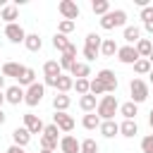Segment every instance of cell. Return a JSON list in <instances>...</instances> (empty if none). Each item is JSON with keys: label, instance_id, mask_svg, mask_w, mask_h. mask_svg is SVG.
Listing matches in <instances>:
<instances>
[{"label": "cell", "instance_id": "obj_42", "mask_svg": "<svg viewBox=\"0 0 153 153\" xmlns=\"http://www.w3.org/2000/svg\"><path fill=\"white\" fill-rule=\"evenodd\" d=\"M139 17L143 19V24H146V22H153V5H148V7H143Z\"/></svg>", "mask_w": 153, "mask_h": 153}, {"label": "cell", "instance_id": "obj_39", "mask_svg": "<svg viewBox=\"0 0 153 153\" xmlns=\"http://www.w3.org/2000/svg\"><path fill=\"white\" fill-rule=\"evenodd\" d=\"M60 146V141H53V139H48V136H41V148L43 151H55Z\"/></svg>", "mask_w": 153, "mask_h": 153}, {"label": "cell", "instance_id": "obj_24", "mask_svg": "<svg viewBox=\"0 0 153 153\" xmlns=\"http://www.w3.org/2000/svg\"><path fill=\"white\" fill-rule=\"evenodd\" d=\"M24 45H26V50H29V53H38V50L43 48V41H41V36H38V33H26Z\"/></svg>", "mask_w": 153, "mask_h": 153}, {"label": "cell", "instance_id": "obj_8", "mask_svg": "<svg viewBox=\"0 0 153 153\" xmlns=\"http://www.w3.org/2000/svg\"><path fill=\"white\" fill-rule=\"evenodd\" d=\"M53 124H55L60 131H65V134H69V131L74 129V120H72V115H67V112H55V115H53Z\"/></svg>", "mask_w": 153, "mask_h": 153}, {"label": "cell", "instance_id": "obj_36", "mask_svg": "<svg viewBox=\"0 0 153 153\" xmlns=\"http://www.w3.org/2000/svg\"><path fill=\"white\" fill-rule=\"evenodd\" d=\"M74 88H76L79 96H86L91 91V81L88 79H74Z\"/></svg>", "mask_w": 153, "mask_h": 153}, {"label": "cell", "instance_id": "obj_15", "mask_svg": "<svg viewBox=\"0 0 153 153\" xmlns=\"http://www.w3.org/2000/svg\"><path fill=\"white\" fill-rule=\"evenodd\" d=\"M74 57H76V45L72 43V45H69V48L62 53V57L57 60V62H60V67H62V72H65V69H72V65L76 62Z\"/></svg>", "mask_w": 153, "mask_h": 153}, {"label": "cell", "instance_id": "obj_48", "mask_svg": "<svg viewBox=\"0 0 153 153\" xmlns=\"http://www.w3.org/2000/svg\"><path fill=\"white\" fill-rule=\"evenodd\" d=\"M2 88H5V76L0 74V93H2Z\"/></svg>", "mask_w": 153, "mask_h": 153}, {"label": "cell", "instance_id": "obj_21", "mask_svg": "<svg viewBox=\"0 0 153 153\" xmlns=\"http://www.w3.org/2000/svg\"><path fill=\"white\" fill-rule=\"evenodd\" d=\"M100 134L105 139H112L115 134H120V124L115 120H105V122H100Z\"/></svg>", "mask_w": 153, "mask_h": 153}, {"label": "cell", "instance_id": "obj_51", "mask_svg": "<svg viewBox=\"0 0 153 153\" xmlns=\"http://www.w3.org/2000/svg\"><path fill=\"white\" fill-rule=\"evenodd\" d=\"M148 60H151V65H153V53H151V55H148Z\"/></svg>", "mask_w": 153, "mask_h": 153}, {"label": "cell", "instance_id": "obj_49", "mask_svg": "<svg viewBox=\"0 0 153 153\" xmlns=\"http://www.w3.org/2000/svg\"><path fill=\"white\" fill-rule=\"evenodd\" d=\"M2 103H5V93H0V110H2Z\"/></svg>", "mask_w": 153, "mask_h": 153}, {"label": "cell", "instance_id": "obj_29", "mask_svg": "<svg viewBox=\"0 0 153 153\" xmlns=\"http://www.w3.org/2000/svg\"><path fill=\"white\" fill-rule=\"evenodd\" d=\"M19 17V10H17V5H5L2 7V14H0V19L2 22H7V24H14V19Z\"/></svg>", "mask_w": 153, "mask_h": 153}, {"label": "cell", "instance_id": "obj_37", "mask_svg": "<svg viewBox=\"0 0 153 153\" xmlns=\"http://www.w3.org/2000/svg\"><path fill=\"white\" fill-rule=\"evenodd\" d=\"M81 153H100L96 139H84V141H81Z\"/></svg>", "mask_w": 153, "mask_h": 153}, {"label": "cell", "instance_id": "obj_32", "mask_svg": "<svg viewBox=\"0 0 153 153\" xmlns=\"http://www.w3.org/2000/svg\"><path fill=\"white\" fill-rule=\"evenodd\" d=\"M69 45H72V43H69V38H67V36H62V33H55V36H53V48H55V50L65 53Z\"/></svg>", "mask_w": 153, "mask_h": 153}, {"label": "cell", "instance_id": "obj_10", "mask_svg": "<svg viewBox=\"0 0 153 153\" xmlns=\"http://www.w3.org/2000/svg\"><path fill=\"white\" fill-rule=\"evenodd\" d=\"M117 60H120L122 65H134V62L139 60V53H136L134 45H120V50H117Z\"/></svg>", "mask_w": 153, "mask_h": 153}, {"label": "cell", "instance_id": "obj_26", "mask_svg": "<svg viewBox=\"0 0 153 153\" xmlns=\"http://www.w3.org/2000/svg\"><path fill=\"white\" fill-rule=\"evenodd\" d=\"M100 117L96 115V112H86L84 115V120H81V124H84V129H88V131H93V129H100Z\"/></svg>", "mask_w": 153, "mask_h": 153}, {"label": "cell", "instance_id": "obj_31", "mask_svg": "<svg viewBox=\"0 0 153 153\" xmlns=\"http://www.w3.org/2000/svg\"><path fill=\"white\" fill-rule=\"evenodd\" d=\"M91 10H93V14L105 17V14L110 12V2H108V0H93V2H91Z\"/></svg>", "mask_w": 153, "mask_h": 153}, {"label": "cell", "instance_id": "obj_6", "mask_svg": "<svg viewBox=\"0 0 153 153\" xmlns=\"http://www.w3.org/2000/svg\"><path fill=\"white\" fill-rule=\"evenodd\" d=\"M5 36H7L10 43H24V41H26V31H24V26L17 24V22L5 26Z\"/></svg>", "mask_w": 153, "mask_h": 153}, {"label": "cell", "instance_id": "obj_52", "mask_svg": "<svg viewBox=\"0 0 153 153\" xmlns=\"http://www.w3.org/2000/svg\"><path fill=\"white\" fill-rule=\"evenodd\" d=\"M41 153H53V151H43V148H41Z\"/></svg>", "mask_w": 153, "mask_h": 153}, {"label": "cell", "instance_id": "obj_38", "mask_svg": "<svg viewBox=\"0 0 153 153\" xmlns=\"http://www.w3.org/2000/svg\"><path fill=\"white\" fill-rule=\"evenodd\" d=\"M88 93H93V96H100V93H105V86H103V81L96 76V79H91V91Z\"/></svg>", "mask_w": 153, "mask_h": 153}, {"label": "cell", "instance_id": "obj_3", "mask_svg": "<svg viewBox=\"0 0 153 153\" xmlns=\"http://www.w3.org/2000/svg\"><path fill=\"white\" fill-rule=\"evenodd\" d=\"M129 93H131V103H143L146 98H148V84L143 81V79H131V84H129Z\"/></svg>", "mask_w": 153, "mask_h": 153}, {"label": "cell", "instance_id": "obj_35", "mask_svg": "<svg viewBox=\"0 0 153 153\" xmlns=\"http://www.w3.org/2000/svg\"><path fill=\"white\" fill-rule=\"evenodd\" d=\"M74 29H76V22H69V19H62V22L57 24V33H62V36L72 33Z\"/></svg>", "mask_w": 153, "mask_h": 153}, {"label": "cell", "instance_id": "obj_34", "mask_svg": "<svg viewBox=\"0 0 153 153\" xmlns=\"http://www.w3.org/2000/svg\"><path fill=\"white\" fill-rule=\"evenodd\" d=\"M17 81H19V86H26V88H29L31 84H36V72H33L31 67H26V69H24V74H22Z\"/></svg>", "mask_w": 153, "mask_h": 153}, {"label": "cell", "instance_id": "obj_16", "mask_svg": "<svg viewBox=\"0 0 153 153\" xmlns=\"http://www.w3.org/2000/svg\"><path fill=\"white\" fill-rule=\"evenodd\" d=\"M24 65H19V62H5L2 65V76H12V79H19L22 74H24Z\"/></svg>", "mask_w": 153, "mask_h": 153}, {"label": "cell", "instance_id": "obj_5", "mask_svg": "<svg viewBox=\"0 0 153 153\" xmlns=\"http://www.w3.org/2000/svg\"><path fill=\"white\" fill-rule=\"evenodd\" d=\"M57 10H60V14H62L65 19H69V22L79 19V14H81V10H79V5H76L74 0H62V2L57 5Z\"/></svg>", "mask_w": 153, "mask_h": 153}, {"label": "cell", "instance_id": "obj_28", "mask_svg": "<svg viewBox=\"0 0 153 153\" xmlns=\"http://www.w3.org/2000/svg\"><path fill=\"white\" fill-rule=\"evenodd\" d=\"M74 88V79L69 76V74H62L60 79H57V84H55V91L57 93H67V91H72Z\"/></svg>", "mask_w": 153, "mask_h": 153}, {"label": "cell", "instance_id": "obj_2", "mask_svg": "<svg viewBox=\"0 0 153 153\" xmlns=\"http://www.w3.org/2000/svg\"><path fill=\"white\" fill-rule=\"evenodd\" d=\"M124 22H127V12L124 10H110L105 17H100V29L110 31V29L124 26Z\"/></svg>", "mask_w": 153, "mask_h": 153}, {"label": "cell", "instance_id": "obj_18", "mask_svg": "<svg viewBox=\"0 0 153 153\" xmlns=\"http://www.w3.org/2000/svg\"><path fill=\"white\" fill-rule=\"evenodd\" d=\"M69 105H72V98H69L67 93H55V98H53V108H55V112H67Z\"/></svg>", "mask_w": 153, "mask_h": 153}, {"label": "cell", "instance_id": "obj_1", "mask_svg": "<svg viewBox=\"0 0 153 153\" xmlns=\"http://www.w3.org/2000/svg\"><path fill=\"white\" fill-rule=\"evenodd\" d=\"M120 110V105H117V98L115 96H103L100 100H98V108H96V115L105 122V120H115V112Z\"/></svg>", "mask_w": 153, "mask_h": 153}, {"label": "cell", "instance_id": "obj_14", "mask_svg": "<svg viewBox=\"0 0 153 153\" xmlns=\"http://www.w3.org/2000/svg\"><path fill=\"white\" fill-rule=\"evenodd\" d=\"M12 141H14V146L26 148V146H29V141H31V131H29L26 127H17V129L12 131Z\"/></svg>", "mask_w": 153, "mask_h": 153}, {"label": "cell", "instance_id": "obj_30", "mask_svg": "<svg viewBox=\"0 0 153 153\" xmlns=\"http://www.w3.org/2000/svg\"><path fill=\"white\" fill-rule=\"evenodd\" d=\"M100 45H103V38L98 36V33H88L86 36V43H84V48H91V50H96V53H100Z\"/></svg>", "mask_w": 153, "mask_h": 153}, {"label": "cell", "instance_id": "obj_19", "mask_svg": "<svg viewBox=\"0 0 153 153\" xmlns=\"http://www.w3.org/2000/svg\"><path fill=\"white\" fill-rule=\"evenodd\" d=\"M120 50V45L115 43V38H103V45H100V55L103 57H115Z\"/></svg>", "mask_w": 153, "mask_h": 153}, {"label": "cell", "instance_id": "obj_7", "mask_svg": "<svg viewBox=\"0 0 153 153\" xmlns=\"http://www.w3.org/2000/svg\"><path fill=\"white\" fill-rule=\"evenodd\" d=\"M96 76L103 81L105 93H115V91H117V76H115V72H112V69H100Z\"/></svg>", "mask_w": 153, "mask_h": 153}, {"label": "cell", "instance_id": "obj_9", "mask_svg": "<svg viewBox=\"0 0 153 153\" xmlns=\"http://www.w3.org/2000/svg\"><path fill=\"white\" fill-rule=\"evenodd\" d=\"M24 127H26L31 134H41V136H43V129H45L43 120H41L38 115H33V112H26V115H24Z\"/></svg>", "mask_w": 153, "mask_h": 153}, {"label": "cell", "instance_id": "obj_4", "mask_svg": "<svg viewBox=\"0 0 153 153\" xmlns=\"http://www.w3.org/2000/svg\"><path fill=\"white\" fill-rule=\"evenodd\" d=\"M43 93H45V86L43 84H31L29 88H26V93H24V103L29 105V108H36L41 100H43Z\"/></svg>", "mask_w": 153, "mask_h": 153}, {"label": "cell", "instance_id": "obj_33", "mask_svg": "<svg viewBox=\"0 0 153 153\" xmlns=\"http://www.w3.org/2000/svg\"><path fill=\"white\" fill-rule=\"evenodd\" d=\"M151 69H153V65H151V60H146V57H139V60L134 62V72H136V74H151Z\"/></svg>", "mask_w": 153, "mask_h": 153}, {"label": "cell", "instance_id": "obj_53", "mask_svg": "<svg viewBox=\"0 0 153 153\" xmlns=\"http://www.w3.org/2000/svg\"><path fill=\"white\" fill-rule=\"evenodd\" d=\"M0 14H2V10H0Z\"/></svg>", "mask_w": 153, "mask_h": 153}, {"label": "cell", "instance_id": "obj_12", "mask_svg": "<svg viewBox=\"0 0 153 153\" xmlns=\"http://www.w3.org/2000/svg\"><path fill=\"white\" fill-rule=\"evenodd\" d=\"M24 93H26V91H24L19 84H14V86L5 88V100L12 103V105H19V103H24Z\"/></svg>", "mask_w": 153, "mask_h": 153}, {"label": "cell", "instance_id": "obj_11", "mask_svg": "<svg viewBox=\"0 0 153 153\" xmlns=\"http://www.w3.org/2000/svg\"><path fill=\"white\" fill-rule=\"evenodd\" d=\"M60 151L62 153H81V141H76V136L65 134L60 139Z\"/></svg>", "mask_w": 153, "mask_h": 153}, {"label": "cell", "instance_id": "obj_23", "mask_svg": "<svg viewBox=\"0 0 153 153\" xmlns=\"http://www.w3.org/2000/svg\"><path fill=\"white\" fill-rule=\"evenodd\" d=\"M124 41H127V45H136L141 41V29L139 26H124Z\"/></svg>", "mask_w": 153, "mask_h": 153}, {"label": "cell", "instance_id": "obj_44", "mask_svg": "<svg viewBox=\"0 0 153 153\" xmlns=\"http://www.w3.org/2000/svg\"><path fill=\"white\" fill-rule=\"evenodd\" d=\"M5 153H26V151H24L22 146H14V143H12V146H10V148H7Z\"/></svg>", "mask_w": 153, "mask_h": 153}, {"label": "cell", "instance_id": "obj_17", "mask_svg": "<svg viewBox=\"0 0 153 153\" xmlns=\"http://www.w3.org/2000/svg\"><path fill=\"white\" fill-rule=\"evenodd\" d=\"M69 76L74 79H88L91 76V67H88V62H74L72 65V69H69Z\"/></svg>", "mask_w": 153, "mask_h": 153}, {"label": "cell", "instance_id": "obj_46", "mask_svg": "<svg viewBox=\"0 0 153 153\" xmlns=\"http://www.w3.org/2000/svg\"><path fill=\"white\" fill-rule=\"evenodd\" d=\"M5 120H7V115H5V112H2V110H0V127H2V124H5Z\"/></svg>", "mask_w": 153, "mask_h": 153}, {"label": "cell", "instance_id": "obj_27", "mask_svg": "<svg viewBox=\"0 0 153 153\" xmlns=\"http://www.w3.org/2000/svg\"><path fill=\"white\" fill-rule=\"evenodd\" d=\"M134 48H136L139 57H146V60H148V55L153 53V41H151V38H141V41H139Z\"/></svg>", "mask_w": 153, "mask_h": 153}, {"label": "cell", "instance_id": "obj_22", "mask_svg": "<svg viewBox=\"0 0 153 153\" xmlns=\"http://www.w3.org/2000/svg\"><path fill=\"white\" fill-rule=\"evenodd\" d=\"M120 134L127 136V139L136 136V134H139V124H136V120H124V122L120 124Z\"/></svg>", "mask_w": 153, "mask_h": 153}, {"label": "cell", "instance_id": "obj_43", "mask_svg": "<svg viewBox=\"0 0 153 153\" xmlns=\"http://www.w3.org/2000/svg\"><path fill=\"white\" fill-rule=\"evenodd\" d=\"M84 57L91 62V60H96V57H98V53H96V50H91V48H84Z\"/></svg>", "mask_w": 153, "mask_h": 153}, {"label": "cell", "instance_id": "obj_13", "mask_svg": "<svg viewBox=\"0 0 153 153\" xmlns=\"http://www.w3.org/2000/svg\"><path fill=\"white\" fill-rule=\"evenodd\" d=\"M65 72H62V67H60V62L57 60H48L45 65H43V76L45 79H60Z\"/></svg>", "mask_w": 153, "mask_h": 153}, {"label": "cell", "instance_id": "obj_25", "mask_svg": "<svg viewBox=\"0 0 153 153\" xmlns=\"http://www.w3.org/2000/svg\"><path fill=\"white\" fill-rule=\"evenodd\" d=\"M120 115L124 117V120H136V115H139V105L136 103H122L120 105Z\"/></svg>", "mask_w": 153, "mask_h": 153}, {"label": "cell", "instance_id": "obj_40", "mask_svg": "<svg viewBox=\"0 0 153 153\" xmlns=\"http://www.w3.org/2000/svg\"><path fill=\"white\" fill-rule=\"evenodd\" d=\"M141 153H153V134L141 139Z\"/></svg>", "mask_w": 153, "mask_h": 153}, {"label": "cell", "instance_id": "obj_45", "mask_svg": "<svg viewBox=\"0 0 153 153\" xmlns=\"http://www.w3.org/2000/svg\"><path fill=\"white\" fill-rule=\"evenodd\" d=\"M143 29H146V31L153 36V22H146V24H143Z\"/></svg>", "mask_w": 153, "mask_h": 153}, {"label": "cell", "instance_id": "obj_20", "mask_svg": "<svg viewBox=\"0 0 153 153\" xmlns=\"http://www.w3.org/2000/svg\"><path fill=\"white\" fill-rule=\"evenodd\" d=\"M79 108H81L84 112H96V108H98V100H96V96H93V93H86V96H81V98H79Z\"/></svg>", "mask_w": 153, "mask_h": 153}, {"label": "cell", "instance_id": "obj_50", "mask_svg": "<svg viewBox=\"0 0 153 153\" xmlns=\"http://www.w3.org/2000/svg\"><path fill=\"white\" fill-rule=\"evenodd\" d=\"M148 79H151V84H153V69H151V74H148Z\"/></svg>", "mask_w": 153, "mask_h": 153}, {"label": "cell", "instance_id": "obj_47", "mask_svg": "<svg viewBox=\"0 0 153 153\" xmlns=\"http://www.w3.org/2000/svg\"><path fill=\"white\" fill-rule=\"evenodd\" d=\"M148 124H151V129H153V108H151V112H148Z\"/></svg>", "mask_w": 153, "mask_h": 153}, {"label": "cell", "instance_id": "obj_41", "mask_svg": "<svg viewBox=\"0 0 153 153\" xmlns=\"http://www.w3.org/2000/svg\"><path fill=\"white\" fill-rule=\"evenodd\" d=\"M57 134H60V129H57L55 124H45V129H43V136H48V139L57 141Z\"/></svg>", "mask_w": 153, "mask_h": 153}]
</instances>
